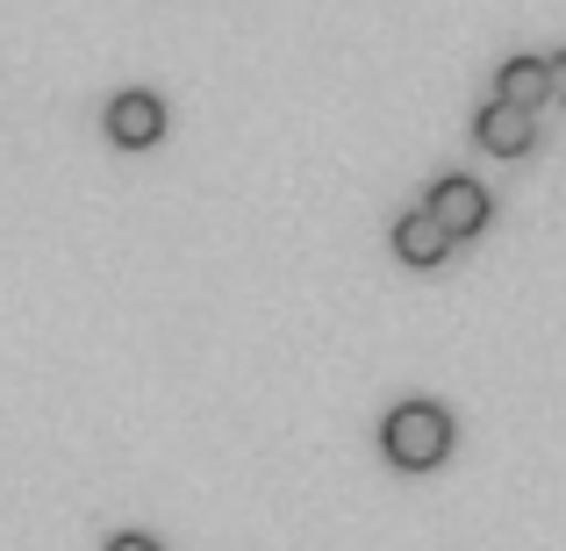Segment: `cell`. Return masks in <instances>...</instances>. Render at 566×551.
I'll return each mask as SVG.
<instances>
[{
    "label": "cell",
    "mask_w": 566,
    "mask_h": 551,
    "mask_svg": "<svg viewBox=\"0 0 566 551\" xmlns=\"http://www.w3.org/2000/svg\"><path fill=\"white\" fill-rule=\"evenodd\" d=\"M380 452H387V466H401V473L444 466V452H452V415H444L438 401H401L380 423Z\"/></svg>",
    "instance_id": "6da1fadb"
},
{
    "label": "cell",
    "mask_w": 566,
    "mask_h": 551,
    "mask_svg": "<svg viewBox=\"0 0 566 551\" xmlns=\"http://www.w3.org/2000/svg\"><path fill=\"white\" fill-rule=\"evenodd\" d=\"M423 208L444 222V236H452V244H459V236H481V230H488V193L473 187V180H438Z\"/></svg>",
    "instance_id": "7a4b0ae2"
},
{
    "label": "cell",
    "mask_w": 566,
    "mask_h": 551,
    "mask_svg": "<svg viewBox=\"0 0 566 551\" xmlns=\"http://www.w3.org/2000/svg\"><path fill=\"white\" fill-rule=\"evenodd\" d=\"M108 137L123 144V151H151V144L166 137V108H158V94H115L108 100Z\"/></svg>",
    "instance_id": "3957f363"
},
{
    "label": "cell",
    "mask_w": 566,
    "mask_h": 551,
    "mask_svg": "<svg viewBox=\"0 0 566 551\" xmlns=\"http://www.w3.org/2000/svg\"><path fill=\"white\" fill-rule=\"evenodd\" d=\"M473 137H481L488 158H524L531 144H538V123H531V108H510V100H488L481 123H473Z\"/></svg>",
    "instance_id": "277c9868"
},
{
    "label": "cell",
    "mask_w": 566,
    "mask_h": 551,
    "mask_svg": "<svg viewBox=\"0 0 566 551\" xmlns=\"http://www.w3.org/2000/svg\"><path fill=\"white\" fill-rule=\"evenodd\" d=\"M395 251H401V265H444L452 236H444V222L430 215V208H409V215L395 222Z\"/></svg>",
    "instance_id": "5b68a950"
},
{
    "label": "cell",
    "mask_w": 566,
    "mask_h": 551,
    "mask_svg": "<svg viewBox=\"0 0 566 551\" xmlns=\"http://www.w3.org/2000/svg\"><path fill=\"white\" fill-rule=\"evenodd\" d=\"M495 100H510V108H538V100H553V65H545V57H510Z\"/></svg>",
    "instance_id": "8992f818"
},
{
    "label": "cell",
    "mask_w": 566,
    "mask_h": 551,
    "mask_svg": "<svg viewBox=\"0 0 566 551\" xmlns=\"http://www.w3.org/2000/svg\"><path fill=\"white\" fill-rule=\"evenodd\" d=\"M108 551H158V538H137V530H123V538H108Z\"/></svg>",
    "instance_id": "52a82bcc"
},
{
    "label": "cell",
    "mask_w": 566,
    "mask_h": 551,
    "mask_svg": "<svg viewBox=\"0 0 566 551\" xmlns=\"http://www.w3.org/2000/svg\"><path fill=\"white\" fill-rule=\"evenodd\" d=\"M553 100H566V51L553 57Z\"/></svg>",
    "instance_id": "ba28073f"
}]
</instances>
